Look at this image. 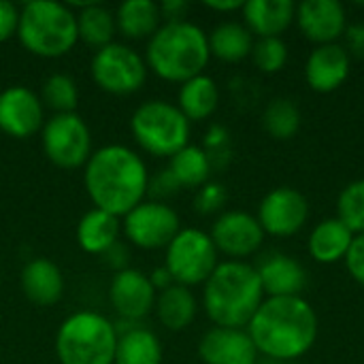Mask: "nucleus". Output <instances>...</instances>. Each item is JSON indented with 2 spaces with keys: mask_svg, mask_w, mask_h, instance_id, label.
<instances>
[{
  "mask_svg": "<svg viewBox=\"0 0 364 364\" xmlns=\"http://www.w3.org/2000/svg\"><path fill=\"white\" fill-rule=\"evenodd\" d=\"M198 358L205 364H256L258 350L245 328H209L198 341Z\"/></svg>",
  "mask_w": 364,
  "mask_h": 364,
  "instance_id": "obj_17",
  "label": "nucleus"
},
{
  "mask_svg": "<svg viewBox=\"0 0 364 364\" xmlns=\"http://www.w3.org/2000/svg\"><path fill=\"white\" fill-rule=\"evenodd\" d=\"M17 38L32 55L62 58L79 41L77 15L55 0H30L19 9Z\"/></svg>",
  "mask_w": 364,
  "mask_h": 364,
  "instance_id": "obj_5",
  "label": "nucleus"
},
{
  "mask_svg": "<svg viewBox=\"0 0 364 364\" xmlns=\"http://www.w3.org/2000/svg\"><path fill=\"white\" fill-rule=\"evenodd\" d=\"M158 292L154 290L149 275L139 269H124L113 275L109 286V303L119 320L141 322L156 307Z\"/></svg>",
  "mask_w": 364,
  "mask_h": 364,
  "instance_id": "obj_14",
  "label": "nucleus"
},
{
  "mask_svg": "<svg viewBox=\"0 0 364 364\" xmlns=\"http://www.w3.org/2000/svg\"><path fill=\"white\" fill-rule=\"evenodd\" d=\"M21 292L38 307L55 305L64 294V275L60 267L47 258H34L21 269Z\"/></svg>",
  "mask_w": 364,
  "mask_h": 364,
  "instance_id": "obj_21",
  "label": "nucleus"
},
{
  "mask_svg": "<svg viewBox=\"0 0 364 364\" xmlns=\"http://www.w3.org/2000/svg\"><path fill=\"white\" fill-rule=\"evenodd\" d=\"M43 107L51 109L53 115L60 113H75L79 102V87L73 77L64 73H53L45 79L43 92H41Z\"/></svg>",
  "mask_w": 364,
  "mask_h": 364,
  "instance_id": "obj_32",
  "label": "nucleus"
},
{
  "mask_svg": "<svg viewBox=\"0 0 364 364\" xmlns=\"http://www.w3.org/2000/svg\"><path fill=\"white\" fill-rule=\"evenodd\" d=\"M337 218L356 235H364V179L348 183L337 198Z\"/></svg>",
  "mask_w": 364,
  "mask_h": 364,
  "instance_id": "obj_33",
  "label": "nucleus"
},
{
  "mask_svg": "<svg viewBox=\"0 0 364 364\" xmlns=\"http://www.w3.org/2000/svg\"><path fill=\"white\" fill-rule=\"evenodd\" d=\"M102 260L109 264V269H113L115 273H119V271L128 269L126 267V262H128V250L122 243H115L109 252L102 254Z\"/></svg>",
  "mask_w": 364,
  "mask_h": 364,
  "instance_id": "obj_40",
  "label": "nucleus"
},
{
  "mask_svg": "<svg viewBox=\"0 0 364 364\" xmlns=\"http://www.w3.org/2000/svg\"><path fill=\"white\" fill-rule=\"evenodd\" d=\"M245 28L258 38L282 36L296 15L292 0H247L241 9Z\"/></svg>",
  "mask_w": 364,
  "mask_h": 364,
  "instance_id": "obj_20",
  "label": "nucleus"
},
{
  "mask_svg": "<svg viewBox=\"0 0 364 364\" xmlns=\"http://www.w3.org/2000/svg\"><path fill=\"white\" fill-rule=\"evenodd\" d=\"M162 343L156 333L139 324L117 335L113 364H162Z\"/></svg>",
  "mask_w": 364,
  "mask_h": 364,
  "instance_id": "obj_28",
  "label": "nucleus"
},
{
  "mask_svg": "<svg viewBox=\"0 0 364 364\" xmlns=\"http://www.w3.org/2000/svg\"><path fill=\"white\" fill-rule=\"evenodd\" d=\"M243 0H207L205 6L218 13H232V11H241L243 9Z\"/></svg>",
  "mask_w": 364,
  "mask_h": 364,
  "instance_id": "obj_43",
  "label": "nucleus"
},
{
  "mask_svg": "<svg viewBox=\"0 0 364 364\" xmlns=\"http://www.w3.org/2000/svg\"><path fill=\"white\" fill-rule=\"evenodd\" d=\"M256 364H258V363H256Z\"/></svg>",
  "mask_w": 364,
  "mask_h": 364,
  "instance_id": "obj_44",
  "label": "nucleus"
},
{
  "mask_svg": "<svg viewBox=\"0 0 364 364\" xmlns=\"http://www.w3.org/2000/svg\"><path fill=\"white\" fill-rule=\"evenodd\" d=\"M220 105V90L218 83L209 75H198L186 83H181L177 94V107L188 117V122H203L209 119Z\"/></svg>",
  "mask_w": 364,
  "mask_h": 364,
  "instance_id": "obj_25",
  "label": "nucleus"
},
{
  "mask_svg": "<svg viewBox=\"0 0 364 364\" xmlns=\"http://www.w3.org/2000/svg\"><path fill=\"white\" fill-rule=\"evenodd\" d=\"M83 168V186L94 209L124 218L147 196V166L126 145H105L92 151Z\"/></svg>",
  "mask_w": 364,
  "mask_h": 364,
  "instance_id": "obj_2",
  "label": "nucleus"
},
{
  "mask_svg": "<svg viewBox=\"0 0 364 364\" xmlns=\"http://www.w3.org/2000/svg\"><path fill=\"white\" fill-rule=\"evenodd\" d=\"M264 296H301L307 286V271L305 267L288 256L273 252L260 260L256 267Z\"/></svg>",
  "mask_w": 364,
  "mask_h": 364,
  "instance_id": "obj_19",
  "label": "nucleus"
},
{
  "mask_svg": "<svg viewBox=\"0 0 364 364\" xmlns=\"http://www.w3.org/2000/svg\"><path fill=\"white\" fill-rule=\"evenodd\" d=\"M181 190L179 181L175 179V175L168 168H162L160 173H156L154 177H149V186H147V194L151 196V200L164 203L166 198L175 196Z\"/></svg>",
  "mask_w": 364,
  "mask_h": 364,
  "instance_id": "obj_36",
  "label": "nucleus"
},
{
  "mask_svg": "<svg viewBox=\"0 0 364 364\" xmlns=\"http://www.w3.org/2000/svg\"><path fill=\"white\" fill-rule=\"evenodd\" d=\"M122 220L102 209H90L77 224V243L92 256H102L119 243Z\"/></svg>",
  "mask_w": 364,
  "mask_h": 364,
  "instance_id": "obj_23",
  "label": "nucleus"
},
{
  "mask_svg": "<svg viewBox=\"0 0 364 364\" xmlns=\"http://www.w3.org/2000/svg\"><path fill=\"white\" fill-rule=\"evenodd\" d=\"M115 348V324L96 311L70 314L55 335V356L60 364H113Z\"/></svg>",
  "mask_w": 364,
  "mask_h": 364,
  "instance_id": "obj_6",
  "label": "nucleus"
},
{
  "mask_svg": "<svg viewBox=\"0 0 364 364\" xmlns=\"http://www.w3.org/2000/svg\"><path fill=\"white\" fill-rule=\"evenodd\" d=\"M352 68V58L341 43L318 45L305 62V81L314 92L331 94L339 90Z\"/></svg>",
  "mask_w": 364,
  "mask_h": 364,
  "instance_id": "obj_18",
  "label": "nucleus"
},
{
  "mask_svg": "<svg viewBox=\"0 0 364 364\" xmlns=\"http://www.w3.org/2000/svg\"><path fill=\"white\" fill-rule=\"evenodd\" d=\"M220 264V252L215 250L209 232L200 228H181L168 243L164 267L173 275L175 284L192 288L205 284Z\"/></svg>",
  "mask_w": 364,
  "mask_h": 364,
  "instance_id": "obj_8",
  "label": "nucleus"
},
{
  "mask_svg": "<svg viewBox=\"0 0 364 364\" xmlns=\"http://www.w3.org/2000/svg\"><path fill=\"white\" fill-rule=\"evenodd\" d=\"M181 230L177 211L158 200H143L122 220V232L141 250H166Z\"/></svg>",
  "mask_w": 364,
  "mask_h": 364,
  "instance_id": "obj_11",
  "label": "nucleus"
},
{
  "mask_svg": "<svg viewBox=\"0 0 364 364\" xmlns=\"http://www.w3.org/2000/svg\"><path fill=\"white\" fill-rule=\"evenodd\" d=\"M301 119L303 117L299 105L286 96L273 98L262 113L264 130L277 141H290L292 136H296V132L301 130Z\"/></svg>",
  "mask_w": 364,
  "mask_h": 364,
  "instance_id": "obj_31",
  "label": "nucleus"
},
{
  "mask_svg": "<svg viewBox=\"0 0 364 364\" xmlns=\"http://www.w3.org/2000/svg\"><path fill=\"white\" fill-rule=\"evenodd\" d=\"M346 51L350 53V58H360L364 60V21L356 23H348L346 28Z\"/></svg>",
  "mask_w": 364,
  "mask_h": 364,
  "instance_id": "obj_39",
  "label": "nucleus"
},
{
  "mask_svg": "<svg viewBox=\"0 0 364 364\" xmlns=\"http://www.w3.org/2000/svg\"><path fill=\"white\" fill-rule=\"evenodd\" d=\"M203 286L205 314L222 328H247L267 299L256 267L245 260L220 262Z\"/></svg>",
  "mask_w": 364,
  "mask_h": 364,
  "instance_id": "obj_3",
  "label": "nucleus"
},
{
  "mask_svg": "<svg viewBox=\"0 0 364 364\" xmlns=\"http://www.w3.org/2000/svg\"><path fill=\"white\" fill-rule=\"evenodd\" d=\"M17 26H19V9L9 0H0V43L13 38L17 34Z\"/></svg>",
  "mask_w": 364,
  "mask_h": 364,
  "instance_id": "obj_38",
  "label": "nucleus"
},
{
  "mask_svg": "<svg viewBox=\"0 0 364 364\" xmlns=\"http://www.w3.org/2000/svg\"><path fill=\"white\" fill-rule=\"evenodd\" d=\"M41 145L45 158L64 171L85 166L92 156L90 128L77 113L51 115L41 128Z\"/></svg>",
  "mask_w": 364,
  "mask_h": 364,
  "instance_id": "obj_9",
  "label": "nucleus"
},
{
  "mask_svg": "<svg viewBox=\"0 0 364 364\" xmlns=\"http://www.w3.org/2000/svg\"><path fill=\"white\" fill-rule=\"evenodd\" d=\"M252 60L256 68H260L267 75L279 73L288 62V45L282 36L258 38L252 49Z\"/></svg>",
  "mask_w": 364,
  "mask_h": 364,
  "instance_id": "obj_34",
  "label": "nucleus"
},
{
  "mask_svg": "<svg viewBox=\"0 0 364 364\" xmlns=\"http://www.w3.org/2000/svg\"><path fill=\"white\" fill-rule=\"evenodd\" d=\"M130 132L134 143L156 158L171 160L190 145V122L168 100H145L139 105L130 117Z\"/></svg>",
  "mask_w": 364,
  "mask_h": 364,
  "instance_id": "obj_7",
  "label": "nucleus"
},
{
  "mask_svg": "<svg viewBox=\"0 0 364 364\" xmlns=\"http://www.w3.org/2000/svg\"><path fill=\"white\" fill-rule=\"evenodd\" d=\"M149 282H151V286H154L156 292H162V290H166V288H171V286L175 284L173 275L168 273V269H166L164 264H162V267H156V269L151 271Z\"/></svg>",
  "mask_w": 364,
  "mask_h": 364,
  "instance_id": "obj_42",
  "label": "nucleus"
},
{
  "mask_svg": "<svg viewBox=\"0 0 364 364\" xmlns=\"http://www.w3.org/2000/svg\"><path fill=\"white\" fill-rule=\"evenodd\" d=\"M168 171L175 175L181 188H200L209 181V175L213 168L203 147L186 145L171 158Z\"/></svg>",
  "mask_w": 364,
  "mask_h": 364,
  "instance_id": "obj_30",
  "label": "nucleus"
},
{
  "mask_svg": "<svg viewBox=\"0 0 364 364\" xmlns=\"http://www.w3.org/2000/svg\"><path fill=\"white\" fill-rule=\"evenodd\" d=\"M209 237L215 250L228 256V260H245L247 256H254L264 243V230L256 215L239 209L218 215Z\"/></svg>",
  "mask_w": 364,
  "mask_h": 364,
  "instance_id": "obj_13",
  "label": "nucleus"
},
{
  "mask_svg": "<svg viewBox=\"0 0 364 364\" xmlns=\"http://www.w3.org/2000/svg\"><path fill=\"white\" fill-rule=\"evenodd\" d=\"M352 241L354 232L339 218H326L311 230L307 239V252L320 264H335L346 260Z\"/></svg>",
  "mask_w": 364,
  "mask_h": 364,
  "instance_id": "obj_22",
  "label": "nucleus"
},
{
  "mask_svg": "<svg viewBox=\"0 0 364 364\" xmlns=\"http://www.w3.org/2000/svg\"><path fill=\"white\" fill-rule=\"evenodd\" d=\"M94 83L113 96H130L147 81V64L132 47L111 43L98 49L90 64Z\"/></svg>",
  "mask_w": 364,
  "mask_h": 364,
  "instance_id": "obj_10",
  "label": "nucleus"
},
{
  "mask_svg": "<svg viewBox=\"0 0 364 364\" xmlns=\"http://www.w3.org/2000/svg\"><path fill=\"white\" fill-rule=\"evenodd\" d=\"M256 220L260 222L264 235L279 239L294 237L309 220V203L290 186L273 188L260 200Z\"/></svg>",
  "mask_w": 364,
  "mask_h": 364,
  "instance_id": "obj_12",
  "label": "nucleus"
},
{
  "mask_svg": "<svg viewBox=\"0 0 364 364\" xmlns=\"http://www.w3.org/2000/svg\"><path fill=\"white\" fill-rule=\"evenodd\" d=\"M77 15V36L81 43H85L92 49H102L113 43V36L117 32L115 13H111L107 6L90 2L83 4Z\"/></svg>",
  "mask_w": 364,
  "mask_h": 364,
  "instance_id": "obj_29",
  "label": "nucleus"
},
{
  "mask_svg": "<svg viewBox=\"0 0 364 364\" xmlns=\"http://www.w3.org/2000/svg\"><path fill=\"white\" fill-rule=\"evenodd\" d=\"M45 124L41 96L26 85H9L0 92V130L13 139H28Z\"/></svg>",
  "mask_w": 364,
  "mask_h": 364,
  "instance_id": "obj_15",
  "label": "nucleus"
},
{
  "mask_svg": "<svg viewBox=\"0 0 364 364\" xmlns=\"http://www.w3.org/2000/svg\"><path fill=\"white\" fill-rule=\"evenodd\" d=\"M209 51L222 62H241L252 55L254 49V34L239 21H222L209 34Z\"/></svg>",
  "mask_w": 364,
  "mask_h": 364,
  "instance_id": "obj_27",
  "label": "nucleus"
},
{
  "mask_svg": "<svg viewBox=\"0 0 364 364\" xmlns=\"http://www.w3.org/2000/svg\"><path fill=\"white\" fill-rule=\"evenodd\" d=\"M154 309L164 328L179 333V331H186L194 322L198 305L190 288L173 284L171 288L158 292Z\"/></svg>",
  "mask_w": 364,
  "mask_h": 364,
  "instance_id": "obj_26",
  "label": "nucleus"
},
{
  "mask_svg": "<svg viewBox=\"0 0 364 364\" xmlns=\"http://www.w3.org/2000/svg\"><path fill=\"white\" fill-rule=\"evenodd\" d=\"M160 13H162V19H166V21H183L186 13H188V2L166 0L160 4Z\"/></svg>",
  "mask_w": 364,
  "mask_h": 364,
  "instance_id": "obj_41",
  "label": "nucleus"
},
{
  "mask_svg": "<svg viewBox=\"0 0 364 364\" xmlns=\"http://www.w3.org/2000/svg\"><path fill=\"white\" fill-rule=\"evenodd\" d=\"M343 262H346L350 275L354 277V282L364 286V235L354 237V241L350 245V252H348Z\"/></svg>",
  "mask_w": 364,
  "mask_h": 364,
  "instance_id": "obj_37",
  "label": "nucleus"
},
{
  "mask_svg": "<svg viewBox=\"0 0 364 364\" xmlns=\"http://www.w3.org/2000/svg\"><path fill=\"white\" fill-rule=\"evenodd\" d=\"M209 60L211 51L205 30L188 19L164 21L145 49L147 68L160 79L179 85L203 75Z\"/></svg>",
  "mask_w": 364,
  "mask_h": 364,
  "instance_id": "obj_4",
  "label": "nucleus"
},
{
  "mask_svg": "<svg viewBox=\"0 0 364 364\" xmlns=\"http://www.w3.org/2000/svg\"><path fill=\"white\" fill-rule=\"evenodd\" d=\"M117 32L130 41L151 38L162 26L160 4L151 0H126L115 11Z\"/></svg>",
  "mask_w": 364,
  "mask_h": 364,
  "instance_id": "obj_24",
  "label": "nucleus"
},
{
  "mask_svg": "<svg viewBox=\"0 0 364 364\" xmlns=\"http://www.w3.org/2000/svg\"><path fill=\"white\" fill-rule=\"evenodd\" d=\"M228 200V192L220 181H207L205 186L198 188L196 196H194V209L200 215H211L218 213Z\"/></svg>",
  "mask_w": 364,
  "mask_h": 364,
  "instance_id": "obj_35",
  "label": "nucleus"
},
{
  "mask_svg": "<svg viewBox=\"0 0 364 364\" xmlns=\"http://www.w3.org/2000/svg\"><path fill=\"white\" fill-rule=\"evenodd\" d=\"M294 19L316 47L337 43L348 28L346 6L339 0H303L296 4Z\"/></svg>",
  "mask_w": 364,
  "mask_h": 364,
  "instance_id": "obj_16",
  "label": "nucleus"
},
{
  "mask_svg": "<svg viewBox=\"0 0 364 364\" xmlns=\"http://www.w3.org/2000/svg\"><path fill=\"white\" fill-rule=\"evenodd\" d=\"M258 354L271 360L305 356L318 339V314L303 296H269L247 324Z\"/></svg>",
  "mask_w": 364,
  "mask_h": 364,
  "instance_id": "obj_1",
  "label": "nucleus"
}]
</instances>
